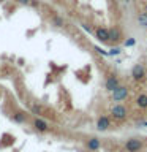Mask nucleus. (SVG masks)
<instances>
[{
    "label": "nucleus",
    "mask_w": 147,
    "mask_h": 152,
    "mask_svg": "<svg viewBox=\"0 0 147 152\" xmlns=\"http://www.w3.org/2000/svg\"><path fill=\"white\" fill-rule=\"evenodd\" d=\"M125 149L128 152H141L144 149V142L138 138H130L127 142H125Z\"/></svg>",
    "instance_id": "nucleus-1"
},
{
    "label": "nucleus",
    "mask_w": 147,
    "mask_h": 152,
    "mask_svg": "<svg viewBox=\"0 0 147 152\" xmlns=\"http://www.w3.org/2000/svg\"><path fill=\"white\" fill-rule=\"evenodd\" d=\"M111 116L116 119V121H123V119L128 116V111L123 104H116V106L111 109Z\"/></svg>",
    "instance_id": "nucleus-2"
},
{
    "label": "nucleus",
    "mask_w": 147,
    "mask_h": 152,
    "mask_svg": "<svg viewBox=\"0 0 147 152\" xmlns=\"http://www.w3.org/2000/svg\"><path fill=\"white\" fill-rule=\"evenodd\" d=\"M128 97V89L123 87V86H119V87L112 92V100L114 102H123Z\"/></svg>",
    "instance_id": "nucleus-3"
},
{
    "label": "nucleus",
    "mask_w": 147,
    "mask_h": 152,
    "mask_svg": "<svg viewBox=\"0 0 147 152\" xmlns=\"http://www.w3.org/2000/svg\"><path fill=\"white\" fill-rule=\"evenodd\" d=\"M131 76H133L135 81H142L146 78V68L141 64H136L135 66H133V70H131Z\"/></svg>",
    "instance_id": "nucleus-4"
},
{
    "label": "nucleus",
    "mask_w": 147,
    "mask_h": 152,
    "mask_svg": "<svg viewBox=\"0 0 147 152\" xmlns=\"http://www.w3.org/2000/svg\"><path fill=\"white\" fill-rule=\"evenodd\" d=\"M111 127V117L109 116H100L98 121H97V130L100 132H104Z\"/></svg>",
    "instance_id": "nucleus-5"
},
{
    "label": "nucleus",
    "mask_w": 147,
    "mask_h": 152,
    "mask_svg": "<svg viewBox=\"0 0 147 152\" xmlns=\"http://www.w3.org/2000/svg\"><path fill=\"white\" fill-rule=\"evenodd\" d=\"M104 87H106V90H109V92H114L117 87H119V79L116 75H111L106 78V83H104Z\"/></svg>",
    "instance_id": "nucleus-6"
},
{
    "label": "nucleus",
    "mask_w": 147,
    "mask_h": 152,
    "mask_svg": "<svg viewBox=\"0 0 147 152\" xmlns=\"http://www.w3.org/2000/svg\"><path fill=\"white\" fill-rule=\"evenodd\" d=\"M120 40H122V32L116 27L111 28V30H109V40H108L109 45H117Z\"/></svg>",
    "instance_id": "nucleus-7"
},
{
    "label": "nucleus",
    "mask_w": 147,
    "mask_h": 152,
    "mask_svg": "<svg viewBox=\"0 0 147 152\" xmlns=\"http://www.w3.org/2000/svg\"><path fill=\"white\" fill-rule=\"evenodd\" d=\"M95 35H97V38L101 43H108V40H109V30L104 27H98L97 30H95Z\"/></svg>",
    "instance_id": "nucleus-8"
},
{
    "label": "nucleus",
    "mask_w": 147,
    "mask_h": 152,
    "mask_svg": "<svg viewBox=\"0 0 147 152\" xmlns=\"http://www.w3.org/2000/svg\"><path fill=\"white\" fill-rule=\"evenodd\" d=\"M136 104H138L141 109H146V108H147V95H146V94L139 95V97L136 98Z\"/></svg>",
    "instance_id": "nucleus-9"
},
{
    "label": "nucleus",
    "mask_w": 147,
    "mask_h": 152,
    "mask_svg": "<svg viewBox=\"0 0 147 152\" xmlns=\"http://www.w3.org/2000/svg\"><path fill=\"white\" fill-rule=\"evenodd\" d=\"M138 21H139V24L142 27H147V14H139V16H138Z\"/></svg>",
    "instance_id": "nucleus-10"
},
{
    "label": "nucleus",
    "mask_w": 147,
    "mask_h": 152,
    "mask_svg": "<svg viewBox=\"0 0 147 152\" xmlns=\"http://www.w3.org/2000/svg\"><path fill=\"white\" fill-rule=\"evenodd\" d=\"M135 43H136V40H135V38H130V40H127V43H125V45H127V46H131V45H135Z\"/></svg>",
    "instance_id": "nucleus-11"
},
{
    "label": "nucleus",
    "mask_w": 147,
    "mask_h": 152,
    "mask_svg": "<svg viewBox=\"0 0 147 152\" xmlns=\"http://www.w3.org/2000/svg\"><path fill=\"white\" fill-rule=\"evenodd\" d=\"M119 51H120V49H117V48H114V49L111 51V54H114V56H116V54H119Z\"/></svg>",
    "instance_id": "nucleus-12"
},
{
    "label": "nucleus",
    "mask_w": 147,
    "mask_h": 152,
    "mask_svg": "<svg viewBox=\"0 0 147 152\" xmlns=\"http://www.w3.org/2000/svg\"><path fill=\"white\" fill-rule=\"evenodd\" d=\"M146 14H147V3H146Z\"/></svg>",
    "instance_id": "nucleus-13"
},
{
    "label": "nucleus",
    "mask_w": 147,
    "mask_h": 152,
    "mask_svg": "<svg viewBox=\"0 0 147 152\" xmlns=\"http://www.w3.org/2000/svg\"><path fill=\"white\" fill-rule=\"evenodd\" d=\"M125 2H130V0H125Z\"/></svg>",
    "instance_id": "nucleus-14"
}]
</instances>
